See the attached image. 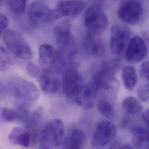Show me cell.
Masks as SVG:
<instances>
[{"label": "cell", "instance_id": "6da1fadb", "mask_svg": "<svg viewBox=\"0 0 149 149\" xmlns=\"http://www.w3.org/2000/svg\"><path fill=\"white\" fill-rule=\"evenodd\" d=\"M1 97L8 93L17 103L19 107L26 108L36 103L39 98L40 92L33 82L21 77H16L10 79L6 85L1 84Z\"/></svg>", "mask_w": 149, "mask_h": 149}, {"label": "cell", "instance_id": "7a4b0ae2", "mask_svg": "<svg viewBox=\"0 0 149 149\" xmlns=\"http://www.w3.org/2000/svg\"><path fill=\"white\" fill-rule=\"evenodd\" d=\"M103 1H96L84 13V24L89 36L97 37L102 34L108 26V17L103 11Z\"/></svg>", "mask_w": 149, "mask_h": 149}, {"label": "cell", "instance_id": "3957f363", "mask_svg": "<svg viewBox=\"0 0 149 149\" xmlns=\"http://www.w3.org/2000/svg\"><path fill=\"white\" fill-rule=\"evenodd\" d=\"M120 61L117 59L103 62L93 75V82L100 91H114L118 86L115 74L120 69Z\"/></svg>", "mask_w": 149, "mask_h": 149}, {"label": "cell", "instance_id": "277c9868", "mask_svg": "<svg viewBox=\"0 0 149 149\" xmlns=\"http://www.w3.org/2000/svg\"><path fill=\"white\" fill-rule=\"evenodd\" d=\"M65 125L60 119L48 121L40 133V149H54L58 147L63 138Z\"/></svg>", "mask_w": 149, "mask_h": 149}, {"label": "cell", "instance_id": "5b68a950", "mask_svg": "<svg viewBox=\"0 0 149 149\" xmlns=\"http://www.w3.org/2000/svg\"><path fill=\"white\" fill-rule=\"evenodd\" d=\"M2 40L8 50L15 57L23 60H29L33 58L31 48L17 32L6 30L2 33Z\"/></svg>", "mask_w": 149, "mask_h": 149}, {"label": "cell", "instance_id": "8992f818", "mask_svg": "<svg viewBox=\"0 0 149 149\" xmlns=\"http://www.w3.org/2000/svg\"><path fill=\"white\" fill-rule=\"evenodd\" d=\"M38 63L43 71L58 73L64 66L65 61L61 53L53 46L44 44L38 49Z\"/></svg>", "mask_w": 149, "mask_h": 149}, {"label": "cell", "instance_id": "52a82bcc", "mask_svg": "<svg viewBox=\"0 0 149 149\" xmlns=\"http://www.w3.org/2000/svg\"><path fill=\"white\" fill-rule=\"evenodd\" d=\"M54 33L59 52L70 58L73 57L76 52V48L70 22L68 20H64L59 23L55 27Z\"/></svg>", "mask_w": 149, "mask_h": 149}, {"label": "cell", "instance_id": "ba28073f", "mask_svg": "<svg viewBox=\"0 0 149 149\" xmlns=\"http://www.w3.org/2000/svg\"><path fill=\"white\" fill-rule=\"evenodd\" d=\"M143 12V6L141 1H124L118 8L117 15L125 23L134 25L140 22Z\"/></svg>", "mask_w": 149, "mask_h": 149}, {"label": "cell", "instance_id": "9c48e42d", "mask_svg": "<svg viewBox=\"0 0 149 149\" xmlns=\"http://www.w3.org/2000/svg\"><path fill=\"white\" fill-rule=\"evenodd\" d=\"M131 36L130 28L124 24H114L110 30V47L112 53L121 54L125 49Z\"/></svg>", "mask_w": 149, "mask_h": 149}, {"label": "cell", "instance_id": "30bf717a", "mask_svg": "<svg viewBox=\"0 0 149 149\" xmlns=\"http://www.w3.org/2000/svg\"><path fill=\"white\" fill-rule=\"evenodd\" d=\"M84 84L81 75L74 69L68 70L63 75L62 85L64 93L68 97L75 100L76 103L80 97Z\"/></svg>", "mask_w": 149, "mask_h": 149}, {"label": "cell", "instance_id": "8fae6325", "mask_svg": "<svg viewBox=\"0 0 149 149\" xmlns=\"http://www.w3.org/2000/svg\"><path fill=\"white\" fill-rule=\"evenodd\" d=\"M116 135L117 129L113 123L107 121L100 122L93 132L92 145L95 148L105 146L115 139Z\"/></svg>", "mask_w": 149, "mask_h": 149}, {"label": "cell", "instance_id": "7c38bea8", "mask_svg": "<svg viewBox=\"0 0 149 149\" xmlns=\"http://www.w3.org/2000/svg\"><path fill=\"white\" fill-rule=\"evenodd\" d=\"M148 54V48L143 39L139 36L134 37L129 42L125 54L128 62L138 63L143 60Z\"/></svg>", "mask_w": 149, "mask_h": 149}, {"label": "cell", "instance_id": "4fadbf2b", "mask_svg": "<svg viewBox=\"0 0 149 149\" xmlns=\"http://www.w3.org/2000/svg\"><path fill=\"white\" fill-rule=\"evenodd\" d=\"M50 12L51 10L44 3L33 2L30 3L28 11L30 22L35 27H40L50 23Z\"/></svg>", "mask_w": 149, "mask_h": 149}, {"label": "cell", "instance_id": "5bb4252c", "mask_svg": "<svg viewBox=\"0 0 149 149\" xmlns=\"http://www.w3.org/2000/svg\"><path fill=\"white\" fill-rule=\"evenodd\" d=\"M100 92L93 81L85 84L80 97L77 103L82 106L85 109H92L95 104L97 97Z\"/></svg>", "mask_w": 149, "mask_h": 149}, {"label": "cell", "instance_id": "9a60e30c", "mask_svg": "<svg viewBox=\"0 0 149 149\" xmlns=\"http://www.w3.org/2000/svg\"><path fill=\"white\" fill-rule=\"evenodd\" d=\"M56 73L43 71L39 78V82L42 91L46 93L57 92L61 88V81Z\"/></svg>", "mask_w": 149, "mask_h": 149}, {"label": "cell", "instance_id": "2e32d148", "mask_svg": "<svg viewBox=\"0 0 149 149\" xmlns=\"http://www.w3.org/2000/svg\"><path fill=\"white\" fill-rule=\"evenodd\" d=\"M86 2L83 1H60L56 9L64 16H77L85 8Z\"/></svg>", "mask_w": 149, "mask_h": 149}, {"label": "cell", "instance_id": "e0dca14e", "mask_svg": "<svg viewBox=\"0 0 149 149\" xmlns=\"http://www.w3.org/2000/svg\"><path fill=\"white\" fill-rule=\"evenodd\" d=\"M1 116L3 120L7 122L15 121L27 122L30 115L26 108L24 107H19L16 109L1 107Z\"/></svg>", "mask_w": 149, "mask_h": 149}, {"label": "cell", "instance_id": "ac0fdd59", "mask_svg": "<svg viewBox=\"0 0 149 149\" xmlns=\"http://www.w3.org/2000/svg\"><path fill=\"white\" fill-rule=\"evenodd\" d=\"M8 138L13 144L23 148H29L30 143H32L31 136L25 128H14L9 134Z\"/></svg>", "mask_w": 149, "mask_h": 149}, {"label": "cell", "instance_id": "d6986e66", "mask_svg": "<svg viewBox=\"0 0 149 149\" xmlns=\"http://www.w3.org/2000/svg\"><path fill=\"white\" fill-rule=\"evenodd\" d=\"M42 114L43 109L39 107L30 115L25 125V128L29 131L31 136L32 143L33 144L36 143L37 141V131L41 122Z\"/></svg>", "mask_w": 149, "mask_h": 149}, {"label": "cell", "instance_id": "ffe728a7", "mask_svg": "<svg viewBox=\"0 0 149 149\" xmlns=\"http://www.w3.org/2000/svg\"><path fill=\"white\" fill-rule=\"evenodd\" d=\"M132 142L136 149H149V131L142 127L132 130Z\"/></svg>", "mask_w": 149, "mask_h": 149}, {"label": "cell", "instance_id": "44dd1931", "mask_svg": "<svg viewBox=\"0 0 149 149\" xmlns=\"http://www.w3.org/2000/svg\"><path fill=\"white\" fill-rule=\"evenodd\" d=\"M85 139V135L81 130L74 129L66 141L65 149H84Z\"/></svg>", "mask_w": 149, "mask_h": 149}, {"label": "cell", "instance_id": "7402d4cb", "mask_svg": "<svg viewBox=\"0 0 149 149\" xmlns=\"http://www.w3.org/2000/svg\"><path fill=\"white\" fill-rule=\"evenodd\" d=\"M85 45L87 51L95 56L100 57L105 52V47L103 42L97 39L96 37L88 34L85 39Z\"/></svg>", "mask_w": 149, "mask_h": 149}, {"label": "cell", "instance_id": "603a6c76", "mask_svg": "<svg viewBox=\"0 0 149 149\" xmlns=\"http://www.w3.org/2000/svg\"><path fill=\"white\" fill-rule=\"evenodd\" d=\"M124 85L128 90L132 91L138 82V75L135 69L131 66H125L122 69Z\"/></svg>", "mask_w": 149, "mask_h": 149}, {"label": "cell", "instance_id": "cb8c5ba5", "mask_svg": "<svg viewBox=\"0 0 149 149\" xmlns=\"http://www.w3.org/2000/svg\"><path fill=\"white\" fill-rule=\"evenodd\" d=\"M122 106L126 112L132 116L138 115L143 110L139 101L132 96L126 97L123 101Z\"/></svg>", "mask_w": 149, "mask_h": 149}, {"label": "cell", "instance_id": "d4e9b609", "mask_svg": "<svg viewBox=\"0 0 149 149\" xmlns=\"http://www.w3.org/2000/svg\"><path fill=\"white\" fill-rule=\"evenodd\" d=\"M97 110L99 114L111 120L115 117V110L112 104L106 99H101L97 103Z\"/></svg>", "mask_w": 149, "mask_h": 149}, {"label": "cell", "instance_id": "484cf974", "mask_svg": "<svg viewBox=\"0 0 149 149\" xmlns=\"http://www.w3.org/2000/svg\"><path fill=\"white\" fill-rule=\"evenodd\" d=\"M8 5L10 10L13 13L19 15L24 12L26 7V1L23 0H12L8 2Z\"/></svg>", "mask_w": 149, "mask_h": 149}, {"label": "cell", "instance_id": "4316f807", "mask_svg": "<svg viewBox=\"0 0 149 149\" xmlns=\"http://www.w3.org/2000/svg\"><path fill=\"white\" fill-rule=\"evenodd\" d=\"M11 65L10 59L6 49L1 47V70L5 71L8 70Z\"/></svg>", "mask_w": 149, "mask_h": 149}, {"label": "cell", "instance_id": "83f0119b", "mask_svg": "<svg viewBox=\"0 0 149 149\" xmlns=\"http://www.w3.org/2000/svg\"><path fill=\"white\" fill-rule=\"evenodd\" d=\"M26 69L27 73L32 77L39 78L41 74L40 68L33 63H28L26 65Z\"/></svg>", "mask_w": 149, "mask_h": 149}, {"label": "cell", "instance_id": "f1b7e54d", "mask_svg": "<svg viewBox=\"0 0 149 149\" xmlns=\"http://www.w3.org/2000/svg\"><path fill=\"white\" fill-rule=\"evenodd\" d=\"M139 98L142 101H146L149 99V85H146L140 87L138 91Z\"/></svg>", "mask_w": 149, "mask_h": 149}, {"label": "cell", "instance_id": "f546056e", "mask_svg": "<svg viewBox=\"0 0 149 149\" xmlns=\"http://www.w3.org/2000/svg\"><path fill=\"white\" fill-rule=\"evenodd\" d=\"M140 73L142 77L149 81V61L142 63L140 69Z\"/></svg>", "mask_w": 149, "mask_h": 149}, {"label": "cell", "instance_id": "4dcf8cb0", "mask_svg": "<svg viewBox=\"0 0 149 149\" xmlns=\"http://www.w3.org/2000/svg\"><path fill=\"white\" fill-rule=\"evenodd\" d=\"M62 17H63V16L56 8L54 9H51L49 15L50 23L54 22L57 19H59Z\"/></svg>", "mask_w": 149, "mask_h": 149}, {"label": "cell", "instance_id": "1f68e13d", "mask_svg": "<svg viewBox=\"0 0 149 149\" xmlns=\"http://www.w3.org/2000/svg\"><path fill=\"white\" fill-rule=\"evenodd\" d=\"M8 26V19L3 13L0 14V29L1 31L3 32Z\"/></svg>", "mask_w": 149, "mask_h": 149}, {"label": "cell", "instance_id": "d6a6232c", "mask_svg": "<svg viewBox=\"0 0 149 149\" xmlns=\"http://www.w3.org/2000/svg\"><path fill=\"white\" fill-rule=\"evenodd\" d=\"M110 149H134L128 144H124L120 142H116L111 145Z\"/></svg>", "mask_w": 149, "mask_h": 149}, {"label": "cell", "instance_id": "836d02e7", "mask_svg": "<svg viewBox=\"0 0 149 149\" xmlns=\"http://www.w3.org/2000/svg\"><path fill=\"white\" fill-rule=\"evenodd\" d=\"M142 118L144 123H145L149 131V109L144 112L142 116Z\"/></svg>", "mask_w": 149, "mask_h": 149}]
</instances>
